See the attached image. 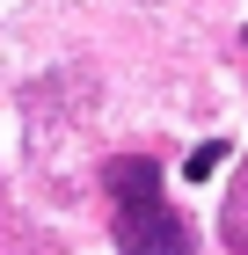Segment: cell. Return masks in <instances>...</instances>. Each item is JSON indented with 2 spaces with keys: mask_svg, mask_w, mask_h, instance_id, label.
Masks as SVG:
<instances>
[{
  "mask_svg": "<svg viewBox=\"0 0 248 255\" xmlns=\"http://www.w3.org/2000/svg\"><path fill=\"white\" fill-rule=\"evenodd\" d=\"M219 168H227V146H197L183 175H190V182H212V175H219Z\"/></svg>",
  "mask_w": 248,
  "mask_h": 255,
  "instance_id": "obj_2",
  "label": "cell"
},
{
  "mask_svg": "<svg viewBox=\"0 0 248 255\" xmlns=\"http://www.w3.org/2000/svg\"><path fill=\"white\" fill-rule=\"evenodd\" d=\"M110 204H117V248L124 255H190V226L161 197V168L146 153H124L110 160Z\"/></svg>",
  "mask_w": 248,
  "mask_h": 255,
  "instance_id": "obj_1",
  "label": "cell"
}]
</instances>
